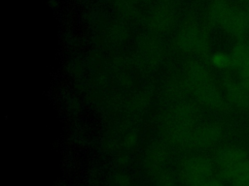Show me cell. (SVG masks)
Returning a JSON list of instances; mask_svg holds the SVG:
<instances>
[{"label": "cell", "mask_w": 249, "mask_h": 186, "mask_svg": "<svg viewBox=\"0 0 249 186\" xmlns=\"http://www.w3.org/2000/svg\"><path fill=\"white\" fill-rule=\"evenodd\" d=\"M187 85L192 94L201 104L213 109L227 108L226 96L222 94L210 72L203 64L194 62L188 67Z\"/></svg>", "instance_id": "6da1fadb"}, {"label": "cell", "mask_w": 249, "mask_h": 186, "mask_svg": "<svg viewBox=\"0 0 249 186\" xmlns=\"http://www.w3.org/2000/svg\"><path fill=\"white\" fill-rule=\"evenodd\" d=\"M182 180L187 186H224L214 175L211 162L203 157H193L185 161L181 169Z\"/></svg>", "instance_id": "7a4b0ae2"}, {"label": "cell", "mask_w": 249, "mask_h": 186, "mask_svg": "<svg viewBox=\"0 0 249 186\" xmlns=\"http://www.w3.org/2000/svg\"><path fill=\"white\" fill-rule=\"evenodd\" d=\"M178 45L185 52L202 54L208 49L209 40L199 25L196 22H186L178 34Z\"/></svg>", "instance_id": "3957f363"}, {"label": "cell", "mask_w": 249, "mask_h": 186, "mask_svg": "<svg viewBox=\"0 0 249 186\" xmlns=\"http://www.w3.org/2000/svg\"><path fill=\"white\" fill-rule=\"evenodd\" d=\"M247 158V153L240 147L227 146L221 149L217 155V164L222 176L228 180L233 170Z\"/></svg>", "instance_id": "277c9868"}, {"label": "cell", "mask_w": 249, "mask_h": 186, "mask_svg": "<svg viewBox=\"0 0 249 186\" xmlns=\"http://www.w3.org/2000/svg\"><path fill=\"white\" fill-rule=\"evenodd\" d=\"M220 26L230 35L238 40H243L249 30L246 11L233 7L220 23Z\"/></svg>", "instance_id": "5b68a950"}, {"label": "cell", "mask_w": 249, "mask_h": 186, "mask_svg": "<svg viewBox=\"0 0 249 186\" xmlns=\"http://www.w3.org/2000/svg\"><path fill=\"white\" fill-rule=\"evenodd\" d=\"M222 136V129L215 124H207L195 129L190 147H206L216 142Z\"/></svg>", "instance_id": "8992f818"}, {"label": "cell", "mask_w": 249, "mask_h": 186, "mask_svg": "<svg viewBox=\"0 0 249 186\" xmlns=\"http://www.w3.org/2000/svg\"><path fill=\"white\" fill-rule=\"evenodd\" d=\"M226 99L229 104L237 108H249V91L241 84L235 81L225 82Z\"/></svg>", "instance_id": "52a82bcc"}, {"label": "cell", "mask_w": 249, "mask_h": 186, "mask_svg": "<svg viewBox=\"0 0 249 186\" xmlns=\"http://www.w3.org/2000/svg\"><path fill=\"white\" fill-rule=\"evenodd\" d=\"M232 8L231 0H213L208 8V17L213 23L220 25Z\"/></svg>", "instance_id": "ba28073f"}, {"label": "cell", "mask_w": 249, "mask_h": 186, "mask_svg": "<svg viewBox=\"0 0 249 186\" xmlns=\"http://www.w3.org/2000/svg\"><path fill=\"white\" fill-rule=\"evenodd\" d=\"M232 68L239 69L249 58V43L244 40H238L231 53Z\"/></svg>", "instance_id": "9c48e42d"}, {"label": "cell", "mask_w": 249, "mask_h": 186, "mask_svg": "<svg viewBox=\"0 0 249 186\" xmlns=\"http://www.w3.org/2000/svg\"><path fill=\"white\" fill-rule=\"evenodd\" d=\"M229 181H231L233 186H249V158L233 170Z\"/></svg>", "instance_id": "30bf717a"}, {"label": "cell", "mask_w": 249, "mask_h": 186, "mask_svg": "<svg viewBox=\"0 0 249 186\" xmlns=\"http://www.w3.org/2000/svg\"><path fill=\"white\" fill-rule=\"evenodd\" d=\"M210 62L211 64L220 70H226L229 68H232V61L231 54H228L226 52L218 51L214 52L210 56Z\"/></svg>", "instance_id": "8fae6325"}, {"label": "cell", "mask_w": 249, "mask_h": 186, "mask_svg": "<svg viewBox=\"0 0 249 186\" xmlns=\"http://www.w3.org/2000/svg\"><path fill=\"white\" fill-rule=\"evenodd\" d=\"M240 83L249 91V58L247 61L238 69Z\"/></svg>", "instance_id": "7c38bea8"}, {"label": "cell", "mask_w": 249, "mask_h": 186, "mask_svg": "<svg viewBox=\"0 0 249 186\" xmlns=\"http://www.w3.org/2000/svg\"><path fill=\"white\" fill-rule=\"evenodd\" d=\"M246 15H247V18H248V22H249V7H248V9H247V11H246Z\"/></svg>", "instance_id": "4fadbf2b"}]
</instances>
